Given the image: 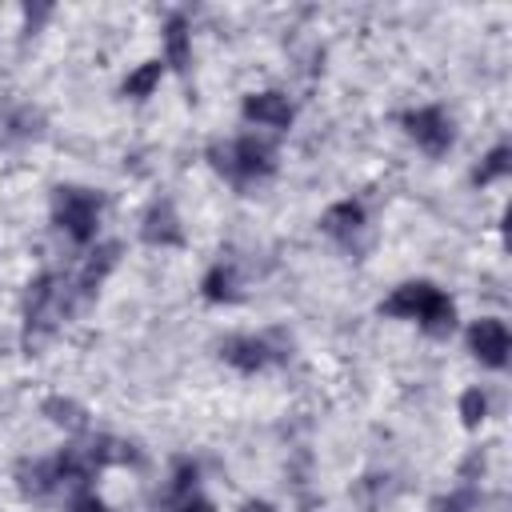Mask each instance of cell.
<instances>
[{"instance_id":"6","label":"cell","mask_w":512,"mask_h":512,"mask_svg":"<svg viewBox=\"0 0 512 512\" xmlns=\"http://www.w3.org/2000/svg\"><path fill=\"white\" fill-rule=\"evenodd\" d=\"M60 316H64V288H60L56 276H40L28 292V328L32 332H52Z\"/></svg>"},{"instance_id":"17","label":"cell","mask_w":512,"mask_h":512,"mask_svg":"<svg viewBox=\"0 0 512 512\" xmlns=\"http://www.w3.org/2000/svg\"><path fill=\"white\" fill-rule=\"evenodd\" d=\"M204 296L208 300H236V272L228 264H216L208 276H204Z\"/></svg>"},{"instance_id":"12","label":"cell","mask_w":512,"mask_h":512,"mask_svg":"<svg viewBox=\"0 0 512 512\" xmlns=\"http://www.w3.org/2000/svg\"><path fill=\"white\" fill-rule=\"evenodd\" d=\"M164 64H172L176 72H184L192 64V32H188L184 16H172L164 28Z\"/></svg>"},{"instance_id":"21","label":"cell","mask_w":512,"mask_h":512,"mask_svg":"<svg viewBox=\"0 0 512 512\" xmlns=\"http://www.w3.org/2000/svg\"><path fill=\"white\" fill-rule=\"evenodd\" d=\"M68 508L72 512H104V500L92 492V484L88 488H76V492H68Z\"/></svg>"},{"instance_id":"14","label":"cell","mask_w":512,"mask_h":512,"mask_svg":"<svg viewBox=\"0 0 512 512\" xmlns=\"http://www.w3.org/2000/svg\"><path fill=\"white\" fill-rule=\"evenodd\" d=\"M44 416H48L56 428H64V432L88 428V412H84L76 400H68V396H48V400H44Z\"/></svg>"},{"instance_id":"15","label":"cell","mask_w":512,"mask_h":512,"mask_svg":"<svg viewBox=\"0 0 512 512\" xmlns=\"http://www.w3.org/2000/svg\"><path fill=\"white\" fill-rule=\"evenodd\" d=\"M428 336H448L452 332V324H456V308H452V300L444 296V292H436L432 296V304L420 312V320H416Z\"/></svg>"},{"instance_id":"9","label":"cell","mask_w":512,"mask_h":512,"mask_svg":"<svg viewBox=\"0 0 512 512\" xmlns=\"http://www.w3.org/2000/svg\"><path fill=\"white\" fill-rule=\"evenodd\" d=\"M244 120L260 124V128H288L292 104L284 92H252V96H244Z\"/></svg>"},{"instance_id":"2","label":"cell","mask_w":512,"mask_h":512,"mask_svg":"<svg viewBox=\"0 0 512 512\" xmlns=\"http://www.w3.org/2000/svg\"><path fill=\"white\" fill-rule=\"evenodd\" d=\"M52 216L76 244H88L96 240V228H100V200L88 188H56Z\"/></svg>"},{"instance_id":"18","label":"cell","mask_w":512,"mask_h":512,"mask_svg":"<svg viewBox=\"0 0 512 512\" xmlns=\"http://www.w3.org/2000/svg\"><path fill=\"white\" fill-rule=\"evenodd\" d=\"M508 168H512V152H508V144H496V148L484 156V164L476 168V184H492V180H500Z\"/></svg>"},{"instance_id":"16","label":"cell","mask_w":512,"mask_h":512,"mask_svg":"<svg viewBox=\"0 0 512 512\" xmlns=\"http://www.w3.org/2000/svg\"><path fill=\"white\" fill-rule=\"evenodd\" d=\"M160 76H164V64H160V60H148V64H140L136 72H128V80H124V92L140 100V96H148V92L160 84Z\"/></svg>"},{"instance_id":"7","label":"cell","mask_w":512,"mask_h":512,"mask_svg":"<svg viewBox=\"0 0 512 512\" xmlns=\"http://www.w3.org/2000/svg\"><path fill=\"white\" fill-rule=\"evenodd\" d=\"M140 236H144L152 248H168V244H180V240H184V228H180V216H176L172 200H156V204L144 212Z\"/></svg>"},{"instance_id":"22","label":"cell","mask_w":512,"mask_h":512,"mask_svg":"<svg viewBox=\"0 0 512 512\" xmlns=\"http://www.w3.org/2000/svg\"><path fill=\"white\" fill-rule=\"evenodd\" d=\"M180 512H216L208 500H200V496H188L184 504H180Z\"/></svg>"},{"instance_id":"19","label":"cell","mask_w":512,"mask_h":512,"mask_svg":"<svg viewBox=\"0 0 512 512\" xmlns=\"http://www.w3.org/2000/svg\"><path fill=\"white\" fill-rule=\"evenodd\" d=\"M432 508L436 512H480V492L476 488H456V492L440 496Z\"/></svg>"},{"instance_id":"3","label":"cell","mask_w":512,"mask_h":512,"mask_svg":"<svg viewBox=\"0 0 512 512\" xmlns=\"http://www.w3.org/2000/svg\"><path fill=\"white\" fill-rule=\"evenodd\" d=\"M220 356L240 368V372H260L268 368L272 360H284L288 356V340L280 332H264V336H228L220 344Z\"/></svg>"},{"instance_id":"23","label":"cell","mask_w":512,"mask_h":512,"mask_svg":"<svg viewBox=\"0 0 512 512\" xmlns=\"http://www.w3.org/2000/svg\"><path fill=\"white\" fill-rule=\"evenodd\" d=\"M244 512H272V504H264V500H248Z\"/></svg>"},{"instance_id":"13","label":"cell","mask_w":512,"mask_h":512,"mask_svg":"<svg viewBox=\"0 0 512 512\" xmlns=\"http://www.w3.org/2000/svg\"><path fill=\"white\" fill-rule=\"evenodd\" d=\"M116 260H120V244H96L92 252H88V260H84V272H80V292H96V284L116 268Z\"/></svg>"},{"instance_id":"11","label":"cell","mask_w":512,"mask_h":512,"mask_svg":"<svg viewBox=\"0 0 512 512\" xmlns=\"http://www.w3.org/2000/svg\"><path fill=\"white\" fill-rule=\"evenodd\" d=\"M16 484L24 496H48L60 488V476H56V460H24L16 468Z\"/></svg>"},{"instance_id":"20","label":"cell","mask_w":512,"mask_h":512,"mask_svg":"<svg viewBox=\"0 0 512 512\" xmlns=\"http://www.w3.org/2000/svg\"><path fill=\"white\" fill-rule=\"evenodd\" d=\"M484 416H488V396H484L480 388H468V392L460 396V420H464L468 428H476Z\"/></svg>"},{"instance_id":"8","label":"cell","mask_w":512,"mask_h":512,"mask_svg":"<svg viewBox=\"0 0 512 512\" xmlns=\"http://www.w3.org/2000/svg\"><path fill=\"white\" fill-rule=\"evenodd\" d=\"M436 292H440V288L428 284V280H408V284H400V288L380 304V312H384V316H400V320H420V312L432 304Z\"/></svg>"},{"instance_id":"10","label":"cell","mask_w":512,"mask_h":512,"mask_svg":"<svg viewBox=\"0 0 512 512\" xmlns=\"http://www.w3.org/2000/svg\"><path fill=\"white\" fill-rule=\"evenodd\" d=\"M324 232L352 248V240L364 232V208H360L356 200H340V204H332V208L324 212Z\"/></svg>"},{"instance_id":"5","label":"cell","mask_w":512,"mask_h":512,"mask_svg":"<svg viewBox=\"0 0 512 512\" xmlns=\"http://www.w3.org/2000/svg\"><path fill=\"white\" fill-rule=\"evenodd\" d=\"M468 348H472V356H476L480 364L504 368V364H508V352H512V336H508L504 320L484 316V320H476V324L468 328Z\"/></svg>"},{"instance_id":"4","label":"cell","mask_w":512,"mask_h":512,"mask_svg":"<svg viewBox=\"0 0 512 512\" xmlns=\"http://www.w3.org/2000/svg\"><path fill=\"white\" fill-rule=\"evenodd\" d=\"M404 128H408V136H412L428 156H444V152L452 148V140H456L452 120H448L440 108H412V112L404 116Z\"/></svg>"},{"instance_id":"1","label":"cell","mask_w":512,"mask_h":512,"mask_svg":"<svg viewBox=\"0 0 512 512\" xmlns=\"http://www.w3.org/2000/svg\"><path fill=\"white\" fill-rule=\"evenodd\" d=\"M208 156H212L216 172H224L232 184H260L276 168V152L260 136H240V140H228V144H212Z\"/></svg>"}]
</instances>
